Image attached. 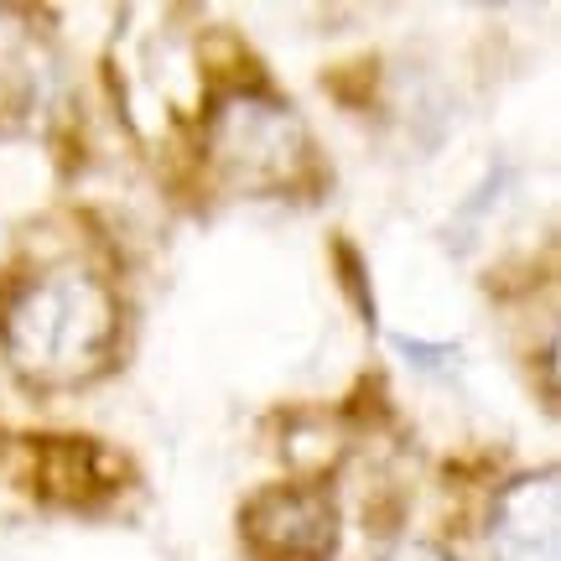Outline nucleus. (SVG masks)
<instances>
[{
    "label": "nucleus",
    "mask_w": 561,
    "mask_h": 561,
    "mask_svg": "<svg viewBox=\"0 0 561 561\" xmlns=\"http://www.w3.org/2000/svg\"><path fill=\"white\" fill-rule=\"evenodd\" d=\"M5 339H11V359L21 375L79 380L100 364V354L115 339V307L94 276L58 271L16 297Z\"/></svg>",
    "instance_id": "f257e3e1"
},
{
    "label": "nucleus",
    "mask_w": 561,
    "mask_h": 561,
    "mask_svg": "<svg viewBox=\"0 0 561 561\" xmlns=\"http://www.w3.org/2000/svg\"><path fill=\"white\" fill-rule=\"evenodd\" d=\"M214 157L244 182H280L301 161V125L276 100H229L214 121Z\"/></svg>",
    "instance_id": "f03ea898"
},
{
    "label": "nucleus",
    "mask_w": 561,
    "mask_h": 561,
    "mask_svg": "<svg viewBox=\"0 0 561 561\" xmlns=\"http://www.w3.org/2000/svg\"><path fill=\"white\" fill-rule=\"evenodd\" d=\"M244 536L265 561H322L333 551V504L301 489H271L250 504Z\"/></svg>",
    "instance_id": "7ed1b4c3"
},
{
    "label": "nucleus",
    "mask_w": 561,
    "mask_h": 561,
    "mask_svg": "<svg viewBox=\"0 0 561 561\" xmlns=\"http://www.w3.org/2000/svg\"><path fill=\"white\" fill-rule=\"evenodd\" d=\"M557 473H536L504 489L489 525L494 561H561V515H557Z\"/></svg>",
    "instance_id": "20e7f679"
},
{
    "label": "nucleus",
    "mask_w": 561,
    "mask_h": 561,
    "mask_svg": "<svg viewBox=\"0 0 561 561\" xmlns=\"http://www.w3.org/2000/svg\"><path fill=\"white\" fill-rule=\"evenodd\" d=\"M385 561H447L437 546H401V551H390Z\"/></svg>",
    "instance_id": "39448f33"
}]
</instances>
